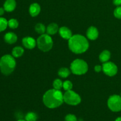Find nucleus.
<instances>
[{
  "label": "nucleus",
  "instance_id": "nucleus-1",
  "mask_svg": "<svg viewBox=\"0 0 121 121\" xmlns=\"http://www.w3.org/2000/svg\"><path fill=\"white\" fill-rule=\"evenodd\" d=\"M43 101L46 107L50 109L56 108L63 103V95L60 90H48L44 94Z\"/></svg>",
  "mask_w": 121,
  "mask_h": 121
},
{
  "label": "nucleus",
  "instance_id": "nucleus-2",
  "mask_svg": "<svg viewBox=\"0 0 121 121\" xmlns=\"http://www.w3.org/2000/svg\"><path fill=\"white\" fill-rule=\"evenodd\" d=\"M68 44L69 49L75 54L85 53L89 46L87 39L80 34L72 35V37L69 40Z\"/></svg>",
  "mask_w": 121,
  "mask_h": 121
},
{
  "label": "nucleus",
  "instance_id": "nucleus-3",
  "mask_svg": "<svg viewBox=\"0 0 121 121\" xmlns=\"http://www.w3.org/2000/svg\"><path fill=\"white\" fill-rule=\"evenodd\" d=\"M16 66L14 57L9 54L3 56L0 59V70L5 76L9 75L14 72Z\"/></svg>",
  "mask_w": 121,
  "mask_h": 121
},
{
  "label": "nucleus",
  "instance_id": "nucleus-4",
  "mask_svg": "<svg viewBox=\"0 0 121 121\" xmlns=\"http://www.w3.org/2000/svg\"><path fill=\"white\" fill-rule=\"evenodd\" d=\"M53 40L48 34H41L37 40L38 48L44 52L50 50L53 47Z\"/></svg>",
  "mask_w": 121,
  "mask_h": 121
},
{
  "label": "nucleus",
  "instance_id": "nucleus-5",
  "mask_svg": "<svg viewBox=\"0 0 121 121\" xmlns=\"http://www.w3.org/2000/svg\"><path fill=\"white\" fill-rule=\"evenodd\" d=\"M70 70L73 74L82 75L88 70V65L82 59H76L71 63Z\"/></svg>",
  "mask_w": 121,
  "mask_h": 121
},
{
  "label": "nucleus",
  "instance_id": "nucleus-6",
  "mask_svg": "<svg viewBox=\"0 0 121 121\" xmlns=\"http://www.w3.org/2000/svg\"><path fill=\"white\" fill-rule=\"evenodd\" d=\"M63 99L65 102L72 106L78 105L81 102V98L80 96L72 90L66 91L63 95Z\"/></svg>",
  "mask_w": 121,
  "mask_h": 121
},
{
  "label": "nucleus",
  "instance_id": "nucleus-7",
  "mask_svg": "<svg viewBox=\"0 0 121 121\" xmlns=\"http://www.w3.org/2000/svg\"><path fill=\"white\" fill-rule=\"evenodd\" d=\"M108 106L111 111L118 112L121 111V96L117 95L111 96L108 100Z\"/></svg>",
  "mask_w": 121,
  "mask_h": 121
},
{
  "label": "nucleus",
  "instance_id": "nucleus-8",
  "mask_svg": "<svg viewBox=\"0 0 121 121\" xmlns=\"http://www.w3.org/2000/svg\"><path fill=\"white\" fill-rule=\"evenodd\" d=\"M102 70L108 76H114L118 72V67L115 63L108 61L103 64Z\"/></svg>",
  "mask_w": 121,
  "mask_h": 121
},
{
  "label": "nucleus",
  "instance_id": "nucleus-9",
  "mask_svg": "<svg viewBox=\"0 0 121 121\" xmlns=\"http://www.w3.org/2000/svg\"><path fill=\"white\" fill-rule=\"evenodd\" d=\"M22 43L26 48L28 49H33L36 46L37 41L31 37H26L22 40Z\"/></svg>",
  "mask_w": 121,
  "mask_h": 121
},
{
  "label": "nucleus",
  "instance_id": "nucleus-10",
  "mask_svg": "<svg viewBox=\"0 0 121 121\" xmlns=\"http://www.w3.org/2000/svg\"><path fill=\"white\" fill-rule=\"evenodd\" d=\"M86 35L90 40H95L98 39V35H99V31L95 27L91 26L87 29Z\"/></svg>",
  "mask_w": 121,
  "mask_h": 121
},
{
  "label": "nucleus",
  "instance_id": "nucleus-11",
  "mask_svg": "<svg viewBox=\"0 0 121 121\" xmlns=\"http://www.w3.org/2000/svg\"><path fill=\"white\" fill-rule=\"evenodd\" d=\"M59 33L60 36L64 39L69 40L72 37V33L70 29L66 27H61L59 28Z\"/></svg>",
  "mask_w": 121,
  "mask_h": 121
},
{
  "label": "nucleus",
  "instance_id": "nucleus-12",
  "mask_svg": "<svg viewBox=\"0 0 121 121\" xmlns=\"http://www.w3.org/2000/svg\"><path fill=\"white\" fill-rule=\"evenodd\" d=\"M16 1L15 0H6L4 4V8L7 12H12L16 8Z\"/></svg>",
  "mask_w": 121,
  "mask_h": 121
},
{
  "label": "nucleus",
  "instance_id": "nucleus-13",
  "mask_svg": "<svg viewBox=\"0 0 121 121\" xmlns=\"http://www.w3.org/2000/svg\"><path fill=\"white\" fill-rule=\"evenodd\" d=\"M4 40L7 43L12 44L17 41V36L16 34L12 32H8L4 35Z\"/></svg>",
  "mask_w": 121,
  "mask_h": 121
},
{
  "label": "nucleus",
  "instance_id": "nucleus-14",
  "mask_svg": "<svg viewBox=\"0 0 121 121\" xmlns=\"http://www.w3.org/2000/svg\"><path fill=\"white\" fill-rule=\"evenodd\" d=\"M40 11H41V8H40V6L39 4L33 3L30 6V14L33 17L37 16L39 13H40Z\"/></svg>",
  "mask_w": 121,
  "mask_h": 121
},
{
  "label": "nucleus",
  "instance_id": "nucleus-15",
  "mask_svg": "<svg viewBox=\"0 0 121 121\" xmlns=\"http://www.w3.org/2000/svg\"><path fill=\"white\" fill-rule=\"evenodd\" d=\"M59 26L56 23L50 24L47 27V33L48 35H54L59 31Z\"/></svg>",
  "mask_w": 121,
  "mask_h": 121
},
{
  "label": "nucleus",
  "instance_id": "nucleus-16",
  "mask_svg": "<svg viewBox=\"0 0 121 121\" xmlns=\"http://www.w3.org/2000/svg\"><path fill=\"white\" fill-rule=\"evenodd\" d=\"M110 58H111V53L108 50L103 51L99 56V60L104 63L108 61Z\"/></svg>",
  "mask_w": 121,
  "mask_h": 121
},
{
  "label": "nucleus",
  "instance_id": "nucleus-17",
  "mask_svg": "<svg viewBox=\"0 0 121 121\" xmlns=\"http://www.w3.org/2000/svg\"><path fill=\"white\" fill-rule=\"evenodd\" d=\"M24 50L23 48L20 46H17L13 48V50H12V56L14 57H20L22 56V54H24Z\"/></svg>",
  "mask_w": 121,
  "mask_h": 121
},
{
  "label": "nucleus",
  "instance_id": "nucleus-18",
  "mask_svg": "<svg viewBox=\"0 0 121 121\" xmlns=\"http://www.w3.org/2000/svg\"><path fill=\"white\" fill-rule=\"evenodd\" d=\"M70 74V71L69 69L66 67H62L60 69L58 72V74L60 77L62 78H66L69 76Z\"/></svg>",
  "mask_w": 121,
  "mask_h": 121
},
{
  "label": "nucleus",
  "instance_id": "nucleus-19",
  "mask_svg": "<svg viewBox=\"0 0 121 121\" xmlns=\"http://www.w3.org/2000/svg\"><path fill=\"white\" fill-rule=\"evenodd\" d=\"M35 30L38 34H43L46 31V27L44 24L41 23H38L35 26Z\"/></svg>",
  "mask_w": 121,
  "mask_h": 121
},
{
  "label": "nucleus",
  "instance_id": "nucleus-20",
  "mask_svg": "<svg viewBox=\"0 0 121 121\" xmlns=\"http://www.w3.org/2000/svg\"><path fill=\"white\" fill-rule=\"evenodd\" d=\"M38 117L35 113L33 112H30L26 114L25 117V120L26 121H36Z\"/></svg>",
  "mask_w": 121,
  "mask_h": 121
},
{
  "label": "nucleus",
  "instance_id": "nucleus-21",
  "mask_svg": "<svg viewBox=\"0 0 121 121\" xmlns=\"http://www.w3.org/2000/svg\"><path fill=\"white\" fill-rule=\"evenodd\" d=\"M8 26V21L5 18L0 17V33L5 30Z\"/></svg>",
  "mask_w": 121,
  "mask_h": 121
},
{
  "label": "nucleus",
  "instance_id": "nucleus-22",
  "mask_svg": "<svg viewBox=\"0 0 121 121\" xmlns=\"http://www.w3.org/2000/svg\"><path fill=\"white\" fill-rule=\"evenodd\" d=\"M18 22L16 19L12 18L8 21V26L12 29H15L18 27Z\"/></svg>",
  "mask_w": 121,
  "mask_h": 121
},
{
  "label": "nucleus",
  "instance_id": "nucleus-23",
  "mask_svg": "<svg viewBox=\"0 0 121 121\" xmlns=\"http://www.w3.org/2000/svg\"><path fill=\"white\" fill-rule=\"evenodd\" d=\"M63 83L61 82V80L59 79H57L54 80L53 82V87L54 89L57 90H60L61 87H63Z\"/></svg>",
  "mask_w": 121,
  "mask_h": 121
},
{
  "label": "nucleus",
  "instance_id": "nucleus-24",
  "mask_svg": "<svg viewBox=\"0 0 121 121\" xmlns=\"http://www.w3.org/2000/svg\"><path fill=\"white\" fill-rule=\"evenodd\" d=\"M63 87L66 91H70L73 87V84L69 80H66L63 83Z\"/></svg>",
  "mask_w": 121,
  "mask_h": 121
},
{
  "label": "nucleus",
  "instance_id": "nucleus-25",
  "mask_svg": "<svg viewBox=\"0 0 121 121\" xmlns=\"http://www.w3.org/2000/svg\"><path fill=\"white\" fill-rule=\"evenodd\" d=\"M114 15L116 18L121 19V6H118L114 10Z\"/></svg>",
  "mask_w": 121,
  "mask_h": 121
},
{
  "label": "nucleus",
  "instance_id": "nucleus-26",
  "mask_svg": "<svg viewBox=\"0 0 121 121\" xmlns=\"http://www.w3.org/2000/svg\"><path fill=\"white\" fill-rule=\"evenodd\" d=\"M65 121H78L76 117L73 114H68L66 116Z\"/></svg>",
  "mask_w": 121,
  "mask_h": 121
},
{
  "label": "nucleus",
  "instance_id": "nucleus-27",
  "mask_svg": "<svg viewBox=\"0 0 121 121\" xmlns=\"http://www.w3.org/2000/svg\"><path fill=\"white\" fill-rule=\"evenodd\" d=\"M102 70V66L100 65H96L95 66V71L96 72H100Z\"/></svg>",
  "mask_w": 121,
  "mask_h": 121
},
{
  "label": "nucleus",
  "instance_id": "nucleus-28",
  "mask_svg": "<svg viewBox=\"0 0 121 121\" xmlns=\"http://www.w3.org/2000/svg\"><path fill=\"white\" fill-rule=\"evenodd\" d=\"M113 3L116 6L121 5V0H113Z\"/></svg>",
  "mask_w": 121,
  "mask_h": 121
},
{
  "label": "nucleus",
  "instance_id": "nucleus-29",
  "mask_svg": "<svg viewBox=\"0 0 121 121\" xmlns=\"http://www.w3.org/2000/svg\"><path fill=\"white\" fill-rule=\"evenodd\" d=\"M5 9L4 8H2V7H0V16L3 15L4 14Z\"/></svg>",
  "mask_w": 121,
  "mask_h": 121
},
{
  "label": "nucleus",
  "instance_id": "nucleus-30",
  "mask_svg": "<svg viewBox=\"0 0 121 121\" xmlns=\"http://www.w3.org/2000/svg\"><path fill=\"white\" fill-rule=\"evenodd\" d=\"M115 121H121V117L117 118V119H115Z\"/></svg>",
  "mask_w": 121,
  "mask_h": 121
},
{
  "label": "nucleus",
  "instance_id": "nucleus-31",
  "mask_svg": "<svg viewBox=\"0 0 121 121\" xmlns=\"http://www.w3.org/2000/svg\"><path fill=\"white\" fill-rule=\"evenodd\" d=\"M17 121H26L24 120V119H20V120H18Z\"/></svg>",
  "mask_w": 121,
  "mask_h": 121
},
{
  "label": "nucleus",
  "instance_id": "nucleus-32",
  "mask_svg": "<svg viewBox=\"0 0 121 121\" xmlns=\"http://www.w3.org/2000/svg\"></svg>",
  "mask_w": 121,
  "mask_h": 121
}]
</instances>
